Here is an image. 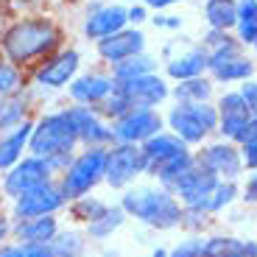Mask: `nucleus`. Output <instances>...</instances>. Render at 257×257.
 I'll return each instance as SVG.
<instances>
[{
	"mask_svg": "<svg viewBox=\"0 0 257 257\" xmlns=\"http://www.w3.org/2000/svg\"><path fill=\"white\" fill-rule=\"evenodd\" d=\"M165 128L179 137L190 151H196L218 132V109L215 103H171Z\"/></svg>",
	"mask_w": 257,
	"mask_h": 257,
	"instance_id": "20e7f679",
	"label": "nucleus"
},
{
	"mask_svg": "<svg viewBox=\"0 0 257 257\" xmlns=\"http://www.w3.org/2000/svg\"><path fill=\"white\" fill-rule=\"evenodd\" d=\"M0 257H53V254H51V246L17 243V240H9V243L0 246Z\"/></svg>",
	"mask_w": 257,
	"mask_h": 257,
	"instance_id": "72a5a7b5",
	"label": "nucleus"
},
{
	"mask_svg": "<svg viewBox=\"0 0 257 257\" xmlns=\"http://www.w3.org/2000/svg\"><path fill=\"white\" fill-rule=\"evenodd\" d=\"M126 218L140 221L143 226L157 232H171L182 226V212L185 207L179 204L171 190L160 185H135L120 193V201Z\"/></svg>",
	"mask_w": 257,
	"mask_h": 257,
	"instance_id": "f03ea898",
	"label": "nucleus"
},
{
	"mask_svg": "<svg viewBox=\"0 0 257 257\" xmlns=\"http://www.w3.org/2000/svg\"><path fill=\"white\" fill-rule=\"evenodd\" d=\"M204 20L207 28L215 31H235L238 23V0H204Z\"/></svg>",
	"mask_w": 257,
	"mask_h": 257,
	"instance_id": "c756f323",
	"label": "nucleus"
},
{
	"mask_svg": "<svg viewBox=\"0 0 257 257\" xmlns=\"http://www.w3.org/2000/svg\"><path fill=\"white\" fill-rule=\"evenodd\" d=\"M140 151H143V160H146V176H154L157 168L165 165L174 157H179L182 151H187V146L176 135H171L168 128H162L160 135H154L151 140L143 143Z\"/></svg>",
	"mask_w": 257,
	"mask_h": 257,
	"instance_id": "a211bd4d",
	"label": "nucleus"
},
{
	"mask_svg": "<svg viewBox=\"0 0 257 257\" xmlns=\"http://www.w3.org/2000/svg\"><path fill=\"white\" fill-rule=\"evenodd\" d=\"M254 73H257L254 59H249L246 53H240V56H232V59H226V62L210 67V70H207V76L212 78V84H215V87H218V84H224V87L238 84V87H240V84L251 81V78H254Z\"/></svg>",
	"mask_w": 257,
	"mask_h": 257,
	"instance_id": "4be33fe9",
	"label": "nucleus"
},
{
	"mask_svg": "<svg viewBox=\"0 0 257 257\" xmlns=\"http://www.w3.org/2000/svg\"><path fill=\"white\" fill-rule=\"evenodd\" d=\"M148 257H168V249H165V246H154Z\"/></svg>",
	"mask_w": 257,
	"mask_h": 257,
	"instance_id": "09e8293b",
	"label": "nucleus"
},
{
	"mask_svg": "<svg viewBox=\"0 0 257 257\" xmlns=\"http://www.w3.org/2000/svg\"><path fill=\"white\" fill-rule=\"evenodd\" d=\"M246 143H257V117L249 120V128H246V137H243V146Z\"/></svg>",
	"mask_w": 257,
	"mask_h": 257,
	"instance_id": "de8ad7c7",
	"label": "nucleus"
},
{
	"mask_svg": "<svg viewBox=\"0 0 257 257\" xmlns=\"http://www.w3.org/2000/svg\"><path fill=\"white\" fill-rule=\"evenodd\" d=\"M48 246H51L53 257H84L90 240H87L81 226H62V229L56 232V238Z\"/></svg>",
	"mask_w": 257,
	"mask_h": 257,
	"instance_id": "cd10ccee",
	"label": "nucleus"
},
{
	"mask_svg": "<svg viewBox=\"0 0 257 257\" xmlns=\"http://www.w3.org/2000/svg\"><path fill=\"white\" fill-rule=\"evenodd\" d=\"M103 171H106V148H78L67 171L56 179L67 204L81 196H90L98 185H103Z\"/></svg>",
	"mask_w": 257,
	"mask_h": 257,
	"instance_id": "39448f33",
	"label": "nucleus"
},
{
	"mask_svg": "<svg viewBox=\"0 0 257 257\" xmlns=\"http://www.w3.org/2000/svg\"><path fill=\"white\" fill-rule=\"evenodd\" d=\"M196 154V165L204 168L207 174H212L218 182H240L243 171V157H240V146L221 137L207 140L201 148L193 151Z\"/></svg>",
	"mask_w": 257,
	"mask_h": 257,
	"instance_id": "423d86ee",
	"label": "nucleus"
},
{
	"mask_svg": "<svg viewBox=\"0 0 257 257\" xmlns=\"http://www.w3.org/2000/svg\"><path fill=\"white\" fill-rule=\"evenodd\" d=\"M232 34L243 48L257 42V0H238V23Z\"/></svg>",
	"mask_w": 257,
	"mask_h": 257,
	"instance_id": "7c9ffc66",
	"label": "nucleus"
},
{
	"mask_svg": "<svg viewBox=\"0 0 257 257\" xmlns=\"http://www.w3.org/2000/svg\"><path fill=\"white\" fill-rule=\"evenodd\" d=\"M106 207H109L106 201L90 193V196H81V199L70 201V204H67V215H70L73 224L87 226V224H92L95 218H101L103 212H106Z\"/></svg>",
	"mask_w": 257,
	"mask_h": 257,
	"instance_id": "2f4dec72",
	"label": "nucleus"
},
{
	"mask_svg": "<svg viewBox=\"0 0 257 257\" xmlns=\"http://www.w3.org/2000/svg\"><path fill=\"white\" fill-rule=\"evenodd\" d=\"M151 26L154 28H165V31H179L182 26H185V20L176 17V14H168V12H160L151 17Z\"/></svg>",
	"mask_w": 257,
	"mask_h": 257,
	"instance_id": "ea45409f",
	"label": "nucleus"
},
{
	"mask_svg": "<svg viewBox=\"0 0 257 257\" xmlns=\"http://www.w3.org/2000/svg\"><path fill=\"white\" fill-rule=\"evenodd\" d=\"M165 128V115L160 109H135L128 115L112 120V137L120 146H137L140 148L146 140L160 135Z\"/></svg>",
	"mask_w": 257,
	"mask_h": 257,
	"instance_id": "9d476101",
	"label": "nucleus"
},
{
	"mask_svg": "<svg viewBox=\"0 0 257 257\" xmlns=\"http://www.w3.org/2000/svg\"><path fill=\"white\" fill-rule=\"evenodd\" d=\"M20 84H23V70H20V67H14L9 59L0 56V95L17 92Z\"/></svg>",
	"mask_w": 257,
	"mask_h": 257,
	"instance_id": "e433bc0d",
	"label": "nucleus"
},
{
	"mask_svg": "<svg viewBox=\"0 0 257 257\" xmlns=\"http://www.w3.org/2000/svg\"><path fill=\"white\" fill-rule=\"evenodd\" d=\"M67 115H70V123L76 128V137H78V146L81 148H109L115 146V137H112V123H106L98 109L92 106H64Z\"/></svg>",
	"mask_w": 257,
	"mask_h": 257,
	"instance_id": "f8f14e48",
	"label": "nucleus"
},
{
	"mask_svg": "<svg viewBox=\"0 0 257 257\" xmlns=\"http://www.w3.org/2000/svg\"><path fill=\"white\" fill-rule=\"evenodd\" d=\"M62 45V28L51 17H20L0 34V53L14 67L42 62Z\"/></svg>",
	"mask_w": 257,
	"mask_h": 257,
	"instance_id": "f257e3e1",
	"label": "nucleus"
},
{
	"mask_svg": "<svg viewBox=\"0 0 257 257\" xmlns=\"http://www.w3.org/2000/svg\"><path fill=\"white\" fill-rule=\"evenodd\" d=\"M146 176V160L137 146H115L106 148V171H103V185L109 190H128L135 187L137 179Z\"/></svg>",
	"mask_w": 257,
	"mask_h": 257,
	"instance_id": "0eeeda50",
	"label": "nucleus"
},
{
	"mask_svg": "<svg viewBox=\"0 0 257 257\" xmlns=\"http://www.w3.org/2000/svg\"><path fill=\"white\" fill-rule=\"evenodd\" d=\"M210 224H212V215H207V212H201V210H185L182 212L179 229H185L187 235H196V238H204V232Z\"/></svg>",
	"mask_w": 257,
	"mask_h": 257,
	"instance_id": "c9c22d12",
	"label": "nucleus"
},
{
	"mask_svg": "<svg viewBox=\"0 0 257 257\" xmlns=\"http://www.w3.org/2000/svg\"><path fill=\"white\" fill-rule=\"evenodd\" d=\"M123 28H128V14L126 6H120V3H103L98 12L87 14V20H84V37L92 42H101Z\"/></svg>",
	"mask_w": 257,
	"mask_h": 257,
	"instance_id": "dca6fc26",
	"label": "nucleus"
},
{
	"mask_svg": "<svg viewBox=\"0 0 257 257\" xmlns=\"http://www.w3.org/2000/svg\"><path fill=\"white\" fill-rule=\"evenodd\" d=\"M117 90L126 95L132 109H160L165 101H171V84L160 73H148L128 84H120Z\"/></svg>",
	"mask_w": 257,
	"mask_h": 257,
	"instance_id": "ddd939ff",
	"label": "nucleus"
},
{
	"mask_svg": "<svg viewBox=\"0 0 257 257\" xmlns=\"http://www.w3.org/2000/svg\"><path fill=\"white\" fill-rule=\"evenodd\" d=\"M67 210V199H64L59 182H48V185H39L34 190L23 193L20 199L12 201V221H28V218H45V215H59V212Z\"/></svg>",
	"mask_w": 257,
	"mask_h": 257,
	"instance_id": "6e6552de",
	"label": "nucleus"
},
{
	"mask_svg": "<svg viewBox=\"0 0 257 257\" xmlns=\"http://www.w3.org/2000/svg\"><path fill=\"white\" fill-rule=\"evenodd\" d=\"M115 90H117V84L112 81L109 70H90V73H81V76L73 78L67 95H70V101L76 106H92V109H98Z\"/></svg>",
	"mask_w": 257,
	"mask_h": 257,
	"instance_id": "4468645a",
	"label": "nucleus"
},
{
	"mask_svg": "<svg viewBox=\"0 0 257 257\" xmlns=\"http://www.w3.org/2000/svg\"><path fill=\"white\" fill-rule=\"evenodd\" d=\"M201 243H204V238L187 235V238L179 240L174 249H168V257H201Z\"/></svg>",
	"mask_w": 257,
	"mask_h": 257,
	"instance_id": "4c0bfd02",
	"label": "nucleus"
},
{
	"mask_svg": "<svg viewBox=\"0 0 257 257\" xmlns=\"http://www.w3.org/2000/svg\"><path fill=\"white\" fill-rule=\"evenodd\" d=\"M201 257H257V240H246L229 232L204 235Z\"/></svg>",
	"mask_w": 257,
	"mask_h": 257,
	"instance_id": "aec40b11",
	"label": "nucleus"
},
{
	"mask_svg": "<svg viewBox=\"0 0 257 257\" xmlns=\"http://www.w3.org/2000/svg\"><path fill=\"white\" fill-rule=\"evenodd\" d=\"M148 73H157V59L151 56V53H140V56H132L126 59V62L120 64H112L109 67V76L112 81L120 87V84H128V81H135V78H143L148 76Z\"/></svg>",
	"mask_w": 257,
	"mask_h": 257,
	"instance_id": "c85d7f7f",
	"label": "nucleus"
},
{
	"mask_svg": "<svg viewBox=\"0 0 257 257\" xmlns=\"http://www.w3.org/2000/svg\"><path fill=\"white\" fill-rule=\"evenodd\" d=\"M78 67H81V56L76 48H59L56 53H51L34 67V81L48 90H62L73 84V78L78 76Z\"/></svg>",
	"mask_w": 257,
	"mask_h": 257,
	"instance_id": "9b49d317",
	"label": "nucleus"
},
{
	"mask_svg": "<svg viewBox=\"0 0 257 257\" xmlns=\"http://www.w3.org/2000/svg\"><path fill=\"white\" fill-rule=\"evenodd\" d=\"M28 117V95L26 92H9V95H0V135L14 132L17 126H23Z\"/></svg>",
	"mask_w": 257,
	"mask_h": 257,
	"instance_id": "bb28decb",
	"label": "nucleus"
},
{
	"mask_svg": "<svg viewBox=\"0 0 257 257\" xmlns=\"http://www.w3.org/2000/svg\"><path fill=\"white\" fill-rule=\"evenodd\" d=\"M146 34L140 31V28H123V31L112 34V37L101 39V42H95V51H98V59L101 62H106L112 67V64H120L126 62V59L132 56H140V53H146Z\"/></svg>",
	"mask_w": 257,
	"mask_h": 257,
	"instance_id": "2eb2a0df",
	"label": "nucleus"
},
{
	"mask_svg": "<svg viewBox=\"0 0 257 257\" xmlns=\"http://www.w3.org/2000/svg\"><path fill=\"white\" fill-rule=\"evenodd\" d=\"M34 132V120H26L23 126H17L14 132L0 135V174H6L17 165L28 151V140Z\"/></svg>",
	"mask_w": 257,
	"mask_h": 257,
	"instance_id": "5701e85b",
	"label": "nucleus"
},
{
	"mask_svg": "<svg viewBox=\"0 0 257 257\" xmlns=\"http://www.w3.org/2000/svg\"><path fill=\"white\" fill-rule=\"evenodd\" d=\"M78 137L70 123L67 109L45 112L34 120V132L28 140V154L42 157V160H59V157H73L78 151Z\"/></svg>",
	"mask_w": 257,
	"mask_h": 257,
	"instance_id": "7ed1b4c3",
	"label": "nucleus"
},
{
	"mask_svg": "<svg viewBox=\"0 0 257 257\" xmlns=\"http://www.w3.org/2000/svg\"><path fill=\"white\" fill-rule=\"evenodd\" d=\"M53 179H56V174H53L51 162L42 160V157L26 154L17 165L12 168V171L3 174V179H0V190H3L6 199L14 201V199H20L23 193L34 190V187H39V185H48V182H53Z\"/></svg>",
	"mask_w": 257,
	"mask_h": 257,
	"instance_id": "1a4fd4ad",
	"label": "nucleus"
},
{
	"mask_svg": "<svg viewBox=\"0 0 257 257\" xmlns=\"http://www.w3.org/2000/svg\"><path fill=\"white\" fill-rule=\"evenodd\" d=\"M215 185H218V179L212 174H207L204 168L196 165L190 174L176 185L174 196L179 199V204L185 207V210H201L204 212V204H207V199H210V193L215 190Z\"/></svg>",
	"mask_w": 257,
	"mask_h": 257,
	"instance_id": "f3484780",
	"label": "nucleus"
},
{
	"mask_svg": "<svg viewBox=\"0 0 257 257\" xmlns=\"http://www.w3.org/2000/svg\"><path fill=\"white\" fill-rule=\"evenodd\" d=\"M12 240V215L0 210V246Z\"/></svg>",
	"mask_w": 257,
	"mask_h": 257,
	"instance_id": "49530a36",
	"label": "nucleus"
},
{
	"mask_svg": "<svg viewBox=\"0 0 257 257\" xmlns=\"http://www.w3.org/2000/svg\"><path fill=\"white\" fill-rule=\"evenodd\" d=\"M215 109L218 115H240V112H249L246 109V101L240 95V90H224L221 95H215Z\"/></svg>",
	"mask_w": 257,
	"mask_h": 257,
	"instance_id": "f704fd0d",
	"label": "nucleus"
},
{
	"mask_svg": "<svg viewBox=\"0 0 257 257\" xmlns=\"http://www.w3.org/2000/svg\"><path fill=\"white\" fill-rule=\"evenodd\" d=\"M126 14H128V26L137 28L143 23H148V9L143 3H135V6H126Z\"/></svg>",
	"mask_w": 257,
	"mask_h": 257,
	"instance_id": "37998d69",
	"label": "nucleus"
},
{
	"mask_svg": "<svg viewBox=\"0 0 257 257\" xmlns=\"http://www.w3.org/2000/svg\"><path fill=\"white\" fill-rule=\"evenodd\" d=\"M62 229L59 215H45V218H28V221H12V240L17 243H37L48 246L56 232Z\"/></svg>",
	"mask_w": 257,
	"mask_h": 257,
	"instance_id": "412c9836",
	"label": "nucleus"
},
{
	"mask_svg": "<svg viewBox=\"0 0 257 257\" xmlns=\"http://www.w3.org/2000/svg\"><path fill=\"white\" fill-rule=\"evenodd\" d=\"M251 48H254V53H257V42H254V45H251Z\"/></svg>",
	"mask_w": 257,
	"mask_h": 257,
	"instance_id": "8fccbe9b",
	"label": "nucleus"
},
{
	"mask_svg": "<svg viewBox=\"0 0 257 257\" xmlns=\"http://www.w3.org/2000/svg\"><path fill=\"white\" fill-rule=\"evenodd\" d=\"M140 3H143V6L148 9V12L160 14V12H168V9L179 6V3H187V0H140Z\"/></svg>",
	"mask_w": 257,
	"mask_h": 257,
	"instance_id": "a18cd8bd",
	"label": "nucleus"
},
{
	"mask_svg": "<svg viewBox=\"0 0 257 257\" xmlns=\"http://www.w3.org/2000/svg\"><path fill=\"white\" fill-rule=\"evenodd\" d=\"M238 90H240V95H243V101H246V109H249V115L257 117V78L240 84Z\"/></svg>",
	"mask_w": 257,
	"mask_h": 257,
	"instance_id": "a19ab883",
	"label": "nucleus"
},
{
	"mask_svg": "<svg viewBox=\"0 0 257 257\" xmlns=\"http://www.w3.org/2000/svg\"><path fill=\"white\" fill-rule=\"evenodd\" d=\"M207 76V48L201 45H190L187 51L176 53L174 59L165 62V78H171L174 84L179 81H190V78Z\"/></svg>",
	"mask_w": 257,
	"mask_h": 257,
	"instance_id": "6ab92c4d",
	"label": "nucleus"
},
{
	"mask_svg": "<svg viewBox=\"0 0 257 257\" xmlns=\"http://www.w3.org/2000/svg\"><path fill=\"white\" fill-rule=\"evenodd\" d=\"M174 103H212L215 101V84L210 76H199L190 81H179L171 87Z\"/></svg>",
	"mask_w": 257,
	"mask_h": 257,
	"instance_id": "393cba45",
	"label": "nucleus"
},
{
	"mask_svg": "<svg viewBox=\"0 0 257 257\" xmlns=\"http://www.w3.org/2000/svg\"><path fill=\"white\" fill-rule=\"evenodd\" d=\"M126 221L128 218H126V212H123V207L120 204H109L101 218H95L92 224L81 226V229H84V235H87L90 243H103V240H109L117 229H123Z\"/></svg>",
	"mask_w": 257,
	"mask_h": 257,
	"instance_id": "a878e982",
	"label": "nucleus"
},
{
	"mask_svg": "<svg viewBox=\"0 0 257 257\" xmlns=\"http://www.w3.org/2000/svg\"><path fill=\"white\" fill-rule=\"evenodd\" d=\"M232 42H238L235 34L232 31H215V28H207V34L201 37V45H204L207 51H218V48L232 45Z\"/></svg>",
	"mask_w": 257,
	"mask_h": 257,
	"instance_id": "58836bf2",
	"label": "nucleus"
},
{
	"mask_svg": "<svg viewBox=\"0 0 257 257\" xmlns=\"http://www.w3.org/2000/svg\"><path fill=\"white\" fill-rule=\"evenodd\" d=\"M235 201H240V182H218L215 190L210 193V199L204 204V212L207 215H221L224 210H229Z\"/></svg>",
	"mask_w": 257,
	"mask_h": 257,
	"instance_id": "473e14b6",
	"label": "nucleus"
},
{
	"mask_svg": "<svg viewBox=\"0 0 257 257\" xmlns=\"http://www.w3.org/2000/svg\"><path fill=\"white\" fill-rule=\"evenodd\" d=\"M193 168H196V154L187 148V151H182L179 157H174V160H168L165 165L157 168L151 179H154V185H160V187H165V190L174 193L176 185H179V182L190 174Z\"/></svg>",
	"mask_w": 257,
	"mask_h": 257,
	"instance_id": "b1692460",
	"label": "nucleus"
},
{
	"mask_svg": "<svg viewBox=\"0 0 257 257\" xmlns=\"http://www.w3.org/2000/svg\"><path fill=\"white\" fill-rule=\"evenodd\" d=\"M240 201L243 204H257V171H251L246 176V182H240Z\"/></svg>",
	"mask_w": 257,
	"mask_h": 257,
	"instance_id": "79ce46f5",
	"label": "nucleus"
},
{
	"mask_svg": "<svg viewBox=\"0 0 257 257\" xmlns=\"http://www.w3.org/2000/svg\"><path fill=\"white\" fill-rule=\"evenodd\" d=\"M70 3H78V0H70Z\"/></svg>",
	"mask_w": 257,
	"mask_h": 257,
	"instance_id": "3c124183",
	"label": "nucleus"
},
{
	"mask_svg": "<svg viewBox=\"0 0 257 257\" xmlns=\"http://www.w3.org/2000/svg\"><path fill=\"white\" fill-rule=\"evenodd\" d=\"M240 157H243V171H257V143H246L240 146Z\"/></svg>",
	"mask_w": 257,
	"mask_h": 257,
	"instance_id": "c03bdc74",
	"label": "nucleus"
},
{
	"mask_svg": "<svg viewBox=\"0 0 257 257\" xmlns=\"http://www.w3.org/2000/svg\"><path fill=\"white\" fill-rule=\"evenodd\" d=\"M84 257H90V254H84Z\"/></svg>",
	"mask_w": 257,
	"mask_h": 257,
	"instance_id": "603ef678",
	"label": "nucleus"
}]
</instances>
